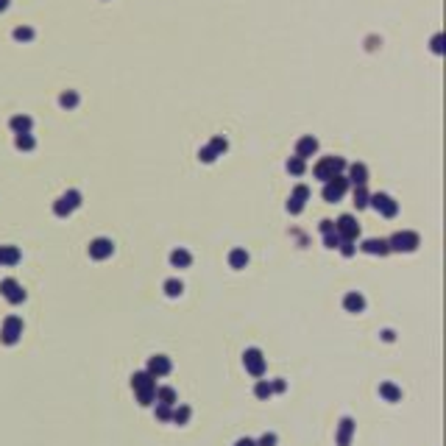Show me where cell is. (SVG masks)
<instances>
[{
	"mask_svg": "<svg viewBox=\"0 0 446 446\" xmlns=\"http://www.w3.org/2000/svg\"><path fill=\"white\" fill-rule=\"evenodd\" d=\"M243 362H246L248 374H254V377H263L265 374V357L259 349H248L246 354H243Z\"/></svg>",
	"mask_w": 446,
	"mask_h": 446,
	"instance_id": "ba28073f",
	"label": "cell"
},
{
	"mask_svg": "<svg viewBox=\"0 0 446 446\" xmlns=\"http://www.w3.org/2000/svg\"><path fill=\"white\" fill-rule=\"evenodd\" d=\"M170 263H173L176 268H187L190 263H193V257H190V251H184V248H176V251L170 254Z\"/></svg>",
	"mask_w": 446,
	"mask_h": 446,
	"instance_id": "44dd1931",
	"label": "cell"
},
{
	"mask_svg": "<svg viewBox=\"0 0 446 446\" xmlns=\"http://www.w3.org/2000/svg\"><path fill=\"white\" fill-rule=\"evenodd\" d=\"M254 393H257L259 399H268V396L273 393V385H271V382H257V388H254Z\"/></svg>",
	"mask_w": 446,
	"mask_h": 446,
	"instance_id": "83f0119b",
	"label": "cell"
},
{
	"mask_svg": "<svg viewBox=\"0 0 446 446\" xmlns=\"http://www.w3.org/2000/svg\"><path fill=\"white\" fill-rule=\"evenodd\" d=\"M388 248L390 251H415L418 248V234L415 231H399L388 240Z\"/></svg>",
	"mask_w": 446,
	"mask_h": 446,
	"instance_id": "277c9868",
	"label": "cell"
},
{
	"mask_svg": "<svg viewBox=\"0 0 446 446\" xmlns=\"http://www.w3.org/2000/svg\"><path fill=\"white\" fill-rule=\"evenodd\" d=\"M287 170H290V173H296V176H301V173H304V159H301V156H293V159L287 162Z\"/></svg>",
	"mask_w": 446,
	"mask_h": 446,
	"instance_id": "4316f807",
	"label": "cell"
},
{
	"mask_svg": "<svg viewBox=\"0 0 446 446\" xmlns=\"http://www.w3.org/2000/svg\"><path fill=\"white\" fill-rule=\"evenodd\" d=\"M156 402L159 404H176V390L173 388H156Z\"/></svg>",
	"mask_w": 446,
	"mask_h": 446,
	"instance_id": "603a6c76",
	"label": "cell"
},
{
	"mask_svg": "<svg viewBox=\"0 0 446 446\" xmlns=\"http://www.w3.org/2000/svg\"><path fill=\"white\" fill-rule=\"evenodd\" d=\"M156 415H159L162 421H168V418H170V404H159V407H156Z\"/></svg>",
	"mask_w": 446,
	"mask_h": 446,
	"instance_id": "d6a6232c",
	"label": "cell"
},
{
	"mask_svg": "<svg viewBox=\"0 0 446 446\" xmlns=\"http://www.w3.org/2000/svg\"><path fill=\"white\" fill-rule=\"evenodd\" d=\"M346 190H349V178H343L340 173L332 176L329 181H326V187H324V201L335 204V201L343 198V193H346Z\"/></svg>",
	"mask_w": 446,
	"mask_h": 446,
	"instance_id": "5b68a950",
	"label": "cell"
},
{
	"mask_svg": "<svg viewBox=\"0 0 446 446\" xmlns=\"http://www.w3.org/2000/svg\"><path fill=\"white\" fill-rule=\"evenodd\" d=\"M352 432H354V421L352 418H343L340 421V430H337V446H349V441H352Z\"/></svg>",
	"mask_w": 446,
	"mask_h": 446,
	"instance_id": "e0dca14e",
	"label": "cell"
},
{
	"mask_svg": "<svg viewBox=\"0 0 446 446\" xmlns=\"http://www.w3.org/2000/svg\"><path fill=\"white\" fill-rule=\"evenodd\" d=\"M324 243H326V246H329V248H337V246H340V237H337V234H332V231H329Z\"/></svg>",
	"mask_w": 446,
	"mask_h": 446,
	"instance_id": "d590c367",
	"label": "cell"
},
{
	"mask_svg": "<svg viewBox=\"0 0 446 446\" xmlns=\"http://www.w3.org/2000/svg\"><path fill=\"white\" fill-rule=\"evenodd\" d=\"M315 151H318V140H315V137H304V140H299V148H296V156L307 159V156H312Z\"/></svg>",
	"mask_w": 446,
	"mask_h": 446,
	"instance_id": "9a60e30c",
	"label": "cell"
},
{
	"mask_svg": "<svg viewBox=\"0 0 446 446\" xmlns=\"http://www.w3.org/2000/svg\"><path fill=\"white\" fill-rule=\"evenodd\" d=\"M14 37H17V39H31V37H34V31H31V28H17Z\"/></svg>",
	"mask_w": 446,
	"mask_h": 446,
	"instance_id": "836d02e7",
	"label": "cell"
},
{
	"mask_svg": "<svg viewBox=\"0 0 446 446\" xmlns=\"http://www.w3.org/2000/svg\"><path fill=\"white\" fill-rule=\"evenodd\" d=\"M132 388L140 396V404H151L156 399V377H151L148 371H140L132 377Z\"/></svg>",
	"mask_w": 446,
	"mask_h": 446,
	"instance_id": "6da1fadb",
	"label": "cell"
},
{
	"mask_svg": "<svg viewBox=\"0 0 446 446\" xmlns=\"http://www.w3.org/2000/svg\"><path fill=\"white\" fill-rule=\"evenodd\" d=\"M165 293H168V296H178V293H181V282H178V279H168V282H165Z\"/></svg>",
	"mask_w": 446,
	"mask_h": 446,
	"instance_id": "f546056e",
	"label": "cell"
},
{
	"mask_svg": "<svg viewBox=\"0 0 446 446\" xmlns=\"http://www.w3.org/2000/svg\"><path fill=\"white\" fill-rule=\"evenodd\" d=\"M11 126H14V132L28 134V128H31V117H14V120H11Z\"/></svg>",
	"mask_w": 446,
	"mask_h": 446,
	"instance_id": "d4e9b609",
	"label": "cell"
},
{
	"mask_svg": "<svg viewBox=\"0 0 446 446\" xmlns=\"http://www.w3.org/2000/svg\"><path fill=\"white\" fill-rule=\"evenodd\" d=\"M6 3H9V0H0V9H6Z\"/></svg>",
	"mask_w": 446,
	"mask_h": 446,
	"instance_id": "ab89813d",
	"label": "cell"
},
{
	"mask_svg": "<svg viewBox=\"0 0 446 446\" xmlns=\"http://www.w3.org/2000/svg\"><path fill=\"white\" fill-rule=\"evenodd\" d=\"M379 393L385 396L388 402H399L402 399V390L396 388V385H390V382H385V385H379Z\"/></svg>",
	"mask_w": 446,
	"mask_h": 446,
	"instance_id": "7402d4cb",
	"label": "cell"
},
{
	"mask_svg": "<svg viewBox=\"0 0 446 446\" xmlns=\"http://www.w3.org/2000/svg\"><path fill=\"white\" fill-rule=\"evenodd\" d=\"M229 263H231V268H246V263H248V254L243 251V248H234V251L229 254Z\"/></svg>",
	"mask_w": 446,
	"mask_h": 446,
	"instance_id": "cb8c5ba5",
	"label": "cell"
},
{
	"mask_svg": "<svg viewBox=\"0 0 446 446\" xmlns=\"http://www.w3.org/2000/svg\"><path fill=\"white\" fill-rule=\"evenodd\" d=\"M112 251H115V246H112V240H106V237H98V240L89 243V257H95V259L112 257Z\"/></svg>",
	"mask_w": 446,
	"mask_h": 446,
	"instance_id": "9c48e42d",
	"label": "cell"
},
{
	"mask_svg": "<svg viewBox=\"0 0 446 446\" xmlns=\"http://www.w3.org/2000/svg\"><path fill=\"white\" fill-rule=\"evenodd\" d=\"M321 231H324V234H329V231H335V223H332V221H324V223H321Z\"/></svg>",
	"mask_w": 446,
	"mask_h": 446,
	"instance_id": "74e56055",
	"label": "cell"
},
{
	"mask_svg": "<svg viewBox=\"0 0 446 446\" xmlns=\"http://www.w3.org/2000/svg\"><path fill=\"white\" fill-rule=\"evenodd\" d=\"M170 418H173L176 424H187V418H190V407H176L173 413H170Z\"/></svg>",
	"mask_w": 446,
	"mask_h": 446,
	"instance_id": "484cf974",
	"label": "cell"
},
{
	"mask_svg": "<svg viewBox=\"0 0 446 446\" xmlns=\"http://www.w3.org/2000/svg\"><path fill=\"white\" fill-rule=\"evenodd\" d=\"M20 263V251L14 246H0V265H17Z\"/></svg>",
	"mask_w": 446,
	"mask_h": 446,
	"instance_id": "d6986e66",
	"label": "cell"
},
{
	"mask_svg": "<svg viewBox=\"0 0 446 446\" xmlns=\"http://www.w3.org/2000/svg\"><path fill=\"white\" fill-rule=\"evenodd\" d=\"M335 234L340 237V243H354L357 234H360V226H357L352 215H340L335 223Z\"/></svg>",
	"mask_w": 446,
	"mask_h": 446,
	"instance_id": "3957f363",
	"label": "cell"
},
{
	"mask_svg": "<svg viewBox=\"0 0 446 446\" xmlns=\"http://www.w3.org/2000/svg\"><path fill=\"white\" fill-rule=\"evenodd\" d=\"M352 181L357 184V187H365V181H368V168L365 165H352Z\"/></svg>",
	"mask_w": 446,
	"mask_h": 446,
	"instance_id": "ffe728a7",
	"label": "cell"
},
{
	"mask_svg": "<svg viewBox=\"0 0 446 446\" xmlns=\"http://www.w3.org/2000/svg\"><path fill=\"white\" fill-rule=\"evenodd\" d=\"M360 248H362L365 254H379V257H385V254L390 251V248H388V240H365Z\"/></svg>",
	"mask_w": 446,
	"mask_h": 446,
	"instance_id": "2e32d148",
	"label": "cell"
},
{
	"mask_svg": "<svg viewBox=\"0 0 446 446\" xmlns=\"http://www.w3.org/2000/svg\"><path fill=\"white\" fill-rule=\"evenodd\" d=\"M221 151H226V140H223V137H215V140H212V145H209V148H204V151H201L198 156L204 159V162H212V159H215Z\"/></svg>",
	"mask_w": 446,
	"mask_h": 446,
	"instance_id": "5bb4252c",
	"label": "cell"
},
{
	"mask_svg": "<svg viewBox=\"0 0 446 446\" xmlns=\"http://www.w3.org/2000/svg\"><path fill=\"white\" fill-rule=\"evenodd\" d=\"M75 103H78V95L75 92H64L62 95V106H75Z\"/></svg>",
	"mask_w": 446,
	"mask_h": 446,
	"instance_id": "4dcf8cb0",
	"label": "cell"
},
{
	"mask_svg": "<svg viewBox=\"0 0 446 446\" xmlns=\"http://www.w3.org/2000/svg\"><path fill=\"white\" fill-rule=\"evenodd\" d=\"M273 443H276V435H273V432H268V435L259 438V443H257V446H273Z\"/></svg>",
	"mask_w": 446,
	"mask_h": 446,
	"instance_id": "e575fe53",
	"label": "cell"
},
{
	"mask_svg": "<svg viewBox=\"0 0 446 446\" xmlns=\"http://www.w3.org/2000/svg\"><path fill=\"white\" fill-rule=\"evenodd\" d=\"M0 290H3V296L11 301V304H20V301L25 299V290H22L20 284L14 282V279H6V282L0 284Z\"/></svg>",
	"mask_w": 446,
	"mask_h": 446,
	"instance_id": "7c38bea8",
	"label": "cell"
},
{
	"mask_svg": "<svg viewBox=\"0 0 446 446\" xmlns=\"http://www.w3.org/2000/svg\"><path fill=\"white\" fill-rule=\"evenodd\" d=\"M148 374L151 377H165V374H170V360L168 357H151V362H148Z\"/></svg>",
	"mask_w": 446,
	"mask_h": 446,
	"instance_id": "4fadbf2b",
	"label": "cell"
},
{
	"mask_svg": "<svg viewBox=\"0 0 446 446\" xmlns=\"http://www.w3.org/2000/svg\"><path fill=\"white\" fill-rule=\"evenodd\" d=\"M340 251H343V257H352V254H354V246H352V243H340Z\"/></svg>",
	"mask_w": 446,
	"mask_h": 446,
	"instance_id": "8d00e7d4",
	"label": "cell"
},
{
	"mask_svg": "<svg viewBox=\"0 0 446 446\" xmlns=\"http://www.w3.org/2000/svg\"><path fill=\"white\" fill-rule=\"evenodd\" d=\"M368 204L374 206V209L379 212V215H385V218H393L396 212H399V204H396L390 195H385V193H377V195H371L368 198Z\"/></svg>",
	"mask_w": 446,
	"mask_h": 446,
	"instance_id": "8992f818",
	"label": "cell"
},
{
	"mask_svg": "<svg viewBox=\"0 0 446 446\" xmlns=\"http://www.w3.org/2000/svg\"><path fill=\"white\" fill-rule=\"evenodd\" d=\"M22 335V321L20 318H6L3 324V343H17Z\"/></svg>",
	"mask_w": 446,
	"mask_h": 446,
	"instance_id": "8fae6325",
	"label": "cell"
},
{
	"mask_svg": "<svg viewBox=\"0 0 446 446\" xmlns=\"http://www.w3.org/2000/svg\"><path fill=\"white\" fill-rule=\"evenodd\" d=\"M343 307H346L349 312H362L365 310V299H362L360 293H349L346 299H343Z\"/></svg>",
	"mask_w": 446,
	"mask_h": 446,
	"instance_id": "ac0fdd59",
	"label": "cell"
},
{
	"mask_svg": "<svg viewBox=\"0 0 446 446\" xmlns=\"http://www.w3.org/2000/svg\"><path fill=\"white\" fill-rule=\"evenodd\" d=\"M343 168H346V162H343V159L326 156V159H321V162L315 165V178H321V181H329V178L337 176Z\"/></svg>",
	"mask_w": 446,
	"mask_h": 446,
	"instance_id": "7a4b0ae2",
	"label": "cell"
},
{
	"mask_svg": "<svg viewBox=\"0 0 446 446\" xmlns=\"http://www.w3.org/2000/svg\"><path fill=\"white\" fill-rule=\"evenodd\" d=\"M81 204V193H75V190H70V193H64L62 198L56 201V206H53V212H56L59 218H64V215H70V212L75 209V206Z\"/></svg>",
	"mask_w": 446,
	"mask_h": 446,
	"instance_id": "52a82bcc",
	"label": "cell"
},
{
	"mask_svg": "<svg viewBox=\"0 0 446 446\" xmlns=\"http://www.w3.org/2000/svg\"><path fill=\"white\" fill-rule=\"evenodd\" d=\"M310 198V190L304 187V184H299V187L293 190V195H290V201H287V209L293 212V215H299L301 209H304V201Z\"/></svg>",
	"mask_w": 446,
	"mask_h": 446,
	"instance_id": "30bf717a",
	"label": "cell"
},
{
	"mask_svg": "<svg viewBox=\"0 0 446 446\" xmlns=\"http://www.w3.org/2000/svg\"><path fill=\"white\" fill-rule=\"evenodd\" d=\"M234 446H257V443H254V441H251V438H243V441H237Z\"/></svg>",
	"mask_w": 446,
	"mask_h": 446,
	"instance_id": "f35d334b",
	"label": "cell"
},
{
	"mask_svg": "<svg viewBox=\"0 0 446 446\" xmlns=\"http://www.w3.org/2000/svg\"><path fill=\"white\" fill-rule=\"evenodd\" d=\"M17 145H20V148H25V151H28V148H34V140H31L28 134H20V137H17Z\"/></svg>",
	"mask_w": 446,
	"mask_h": 446,
	"instance_id": "1f68e13d",
	"label": "cell"
},
{
	"mask_svg": "<svg viewBox=\"0 0 446 446\" xmlns=\"http://www.w3.org/2000/svg\"><path fill=\"white\" fill-rule=\"evenodd\" d=\"M368 198H371V195L365 193V187H357L354 190V204L357 206H368Z\"/></svg>",
	"mask_w": 446,
	"mask_h": 446,
	"instance_id": "f1b7e54d",
	"label": "cell"
}]
</instances>
